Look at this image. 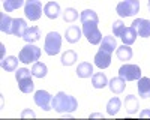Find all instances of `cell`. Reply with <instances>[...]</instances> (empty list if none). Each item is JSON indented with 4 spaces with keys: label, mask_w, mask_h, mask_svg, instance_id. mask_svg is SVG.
<instances>
[{
    "label": "cell",
    "mask_w": 150,
    "mask_h": 120,
    "mask_svg": "<svg viewBox=\"0 0 150 120\" xmlns=\"http://www.w3.org/2000/svg\"><path fill=\"white\" fill-rule=\"evenodd\" d=\"M53 108L57 113H72L78 108V102L74 96L65 92H59L53 98Z\"/></svg>",
    "instance_id": "1"
},
{
    "label": "cell",
    "mask_w": 150,
    "mask_h": 120,
    "mask_svg": "<svg viewBox=\"0 0 150 120\" xmlns=\"http://www.w3.org/2000/svg\"><path fill=\"white\" fill-rule=\"evenodd\" d=\"M15 78L18 83V87L23 93H32L35 90V83L32 80V71L26 68H20L15 72Z\"/></svg>",
    "instance_id": "2"
},
{
    "label": "cell",
    "mask_w": 150,
    "mask_h": 120,
    "mask_svg": "<svg viewBox=\"0 0 150 120\" xmlns=\"http://www.w3.org/2000/svg\"><path fill=\"white\" fill-rule=\"evenodd\" d=\"M39 57H41V48L33 45V44H27L26 47H23L20 54H18L20 62L24 65L36 63V60H39Z\"/></svg>",
    "instance_id": "3"
},
{
    "label": "cell",
    "mask_w": 150,
    "mask_h": 120,
    "mask_svg": "<svg viewBox=\"0 0 150 120\" xmlns=\"http://www.w3.org/2000/svg\"><path fill=\"white\" fill-rule=\"evenodd\" d=\"M62 48V36L57 32H50L45 36V44H44V50L48 56H56L60 53Z\"/></svg>",
    "instance_id": "4"
},
{
    "label": "cell",
    "mask_w": 150,
    "mask_h": 120,
    "mask_svg": "<svg viewBox=\"0 0 150 120\" xmlns=\"http://www.w3.org/2000/svg\"><path fill=\"white\" fill-rule=\"evenodd\" d=\"M140 11V2L138 0H123V2L117 3L116 12L122 17H134L137 12Z\"/></svg>",
    "instance_id": "5"
},
{
    "label": "cell",
    "mask_w": 150,
    "mask_h": 120,
    "mask_svg": "<svg viewBox=\"0 0 150 120\" xmlns=\"http://www.w3.org/2000/svg\"><path fill=\"white\" fill-rule=\"evenodd\" d=\"M83 35L92 45H98L102 42V33L98 29L96 23H84L83 24Z\"/></svg>",
    "instance_id": "6"
},
{
    "label": "cell",
    "mask_w": 150,
    "mask_h": 120,
    "mask_svg": "<svg viewBox=\"0 0 150 120\" xmlns=\"http://www.w3.org/2000/svg\"><path fill=\"white\" fill-rule=\"evenodd\" d=\"M42 3L41 0H26V5H24V14L26 18L30 21H36L39 20L42 15Z\"/></svg>",
    "instance_id": "7"
},
{
    "label": "cell",
    "mask_w": 150,
    "mask_h": 120,
    "mask_svg": "<svg viewBox=\"0 0 150 120\" xmlns=\"http://www.w3.org/2000/svg\"><path fill=\"white\" fill-rule=\"evenodd\" d=\"M119 77L125 81H138L141 78V69L138 65H123L119 69Z\"/></svg>",
    "instance_id": "8"
},
{
    "label": "cell",
    "mask_w": 150,
    "mask_h": 120,
    "mask_svg": "<svg viewBox=\"0 0 150 120\" xmlns=\"http://www.w3.org/2000/svg\"><path fill=\"white\" fill-rule=\"evenodd\" d=\"M33 99H35V104L38 107H41L44 111L53 110V96L50 95L47 90H38V92H35Z\"/></svg>",
    "instance_id": "9"
},
{
    "label": "cell",
    "mask_w": 150,
    "mask_h": 120,
    "mask_svg": "<svg viewBox=\"0 0 150 120\" xmlns=\"http://www.w3.org/2000/svg\"><path fill=\"white\" fill-rule=\"evenodd\" d=\"M132 27L137 30L138 36L141 38H149L150 36V21L146 18H137L132 23Z\"/></svg>",
    "instance_id": "10"
},
{
    "label": "cell",
    "mask_w": 150,
    "mask_h": 120,
    "mask_svg": "<svg viewBox=\"0 0 150 120\" xmlns=\"http://www.w3.org/2000/svg\"><path fill=\"white\" fill-rule=\"evenodd\" d=\"M95 65L99 69H105L111 65V53H107L104 50H99L95 54Z\"/></svg>",
    "instance_id": "11"
},
{
    "label": "cell",
    "mask_w": 150,
    "mask_h": 120,
    "mask_svg": "<svg viewBox=\"0 0 150 120\" xmlns=\"http://www.w3.org/2000/svg\"><path fill=\"white\" fill-rule=\"evenodd\" d=\"M81 35H83V30L78 27V26H69L65 32V38L68 42L71 44H75L81 39Z\"/></svg>",
    "instance_id": "12"
},
{
    "label": "cell",
    "mask_w": 150,
    "mask_h": 120,
    "mask_svg": "<svg viewBox=\"0 0 150 120\" xmlns=\"http://www.w3.org/2000/svg\"><path fill=\"white\" fill-rule=\"evenodd\" d=\"M108 87L114 95H120V93H123L125 87H126V81L120 77H114L108 81Z\"/></svg>",
    "instance_id": "13"
},
{
    "label": "cell",
    "mask_w": 150,
    "mask_h": 120,
    "mask_svg": "<svg viewBox=\"0 0 150 120\" xmlns=\"http://www.w3.org/2000/svg\"><path fill=\"white\" fill-rule=\"evenodd\" d=\"M125 108H126V113L128 114H135L138 113V108H140V102L138 98L134 95H128L125 98Z\"/></svg>",
    "instance_id": "14"
},
{
    "label": "cell",
    "mask_w": 150,
    "mask_h": 120,
    "mask_svg": "<svg viewBox=\"0 0 150 120\" xmlns=\"http://www.w3.org/2000/svg\"><path fill=\"white\" fill-rule=\"evenodd\" d=\"M44 14L50 18V20H56L60 15V5L57 2H48L44 6Z\"/></svg>",
    "instance_id": "15"
},
{
    "label": "cell",
    "mask_w": 150,
    "mask_h": 120,
    "mask_svg": "<svg viewBox=\"0 0 150 120\" xmlns=\"http://www.w3.org/2000/svg\"><path fill=\"white\" fill-rule=\"evenodd\" d=\"M23 39L26 41L27 44H33L36 41H39L41 39V30H39V27H36V26L27 27L26 33H24V36H23Z\"/></svg>",
    "instance_id": "16"
},
{
    "label": "cell",
    "mask_w": 150,
    "mask_h": 120,
    "mask_svg": "<svg viewBox=\"0 0 150 120\" xmlns=\"http://www.w3.org/2000/svg\"><path fill=\"white\" fill-rule=\"evenodd\" d=\"M27 30V24L26 20L23 18H14V24H12V35L18 36V38H23L24 33Z\"/></svg>",
    "instance_id": "17"
},
{
    "label": "cell",
    "mask_w": 150,
    "mask_h": 120,
    "mask_svg": "<svg viewBox=\"0 0 150 120\" xmlns=\"http://www.w3.org/2000/svg\"><path fill=\"white\" fill-rule=\"evenodd\" d=\"M137 87H138V95L141 98H150V78L141 77L137 83Z\"/></svg>",
    "instance_id": "18"
},
{
    "label": "cell",
    "mask_w": 150,
    "mask_h": 120,
    "mask_svg": "<svg viewBox=\"0 0 150 120\" xmlns=\"http://www.w3.org/2000/svg\"><path fill=\"white\" fill-rule=\"evenodd\" d=\"M101 50L107 51V53H114V50H117V42L114 36H104L102 42H101Z\"/></svg>",
    "instance_id": "19"
},
{
    "label": "cell",
    "mask_w": 150,
    "mask_h": 120,
    "mask_svg": "<svg viewBox=\"0 0 150 120\" xmlns=\"http://www.w3.org/2000/svg\"><path fill=\"white\" fill-rule=\"evenodd\" d=\"M77 75H78V78H89V77H92L93 75V66H92V63H89V62L80 63L78 68H77Z\"/></svg>",
    "instance_id": "20"
},
{
    "label": "cell",
    "mask_w": 150,
    "mask_h": 120,
    "mask_svg": "<svg viewBox=\"0 0 150 120\" xmlns=\"http://www.w3.org/2000/svg\"><path fill=\"white\" fill-rule=\"evenodd\" d=\"M116 56L119 60H122V62H128V60L132 59V48L129 45H122V47H117L116 50Z\"/></svg>",
    "instance_id": "21"
},
{
    "label": "cell",
    "mask_w": 150,
    "mask_h": 120,
    "mask_svg": "<svg viewBox=\"0 0 150 120\" xmlns=\"http://www.w3.org/2000/svg\"><path fill=\"white\" fill-rule=\"evenodd\" d=\"M137 36H138V33H137V30L131 26V27H126L122 35V41L125 45H132L135 41H137Z\"/></svg>",
    "instance_id": "22"
},
{
    "label": "cell",
    "mask_w": 150,
    "mask_h": 120,
    "mask_svg": "<svg viewBox=\"0 0 150 120\" xmlns=\"http://www.w3.org/2000/svg\"><path fill=\"white\" fill-rule=\"evenodd\" d=\"M12 24H14V18H11L6 14L0 15V30L6 35H12Z\"/></svg>",
    "instance_id": "23"
},
{
    "label": "cell",
    "mask_w": 150,
    "mask_h": 120,
    "mask_svg": "<svg viewBox=\"0 0 150 120\" xmlns=\"http://www.w3.org/2000/svg\"><path fill=\"white\" fill-rule=\"evenodd\" d=\"M18 62H20V59H17V57H14V56L3 57V60H2V68H3L6 72L17 71V68H18Z\"/></svg>",
    "instance_id": "24"
},
{
    "label": "cell",
    "mask_w": 150,
    "mask_h": 120,
    "mask_svg": "<svg viewBox=\"0 0 150 120\" xmlns=\"http://www.w3.org/2000/svg\"><path fill=\"white\" fill-rule=\"evenodd\" d=\"M92 84L95 89H104L107 84H108V80H107V75L104 72H98V74H93L92 75Z\"/></svg>",
    "instance_id": "25"
},
{
    "label": "cell",
    "mask_w": 150,
    "mask_h": 120,
    "mask_svg": "<svg viewBox=\"0 0 150 120\" xmlns=\"http://www.w3.org/2000/svg\"><path fill=\"white\" fill-rule=\"evenodd\" d=\"M80 20H81V23L84 24V23H99V17H98V14L95 11H92V9H86V11H83L81 12V15H80Z\"/></svg>",
    "instance_id": "26"
},
{
    "label": "cell",
    "mask_w": 150,
    "mask_h": 120,
    "mask_svg": "<svg viewBox=\"0 0 150 120\" xmlns=\"http://www.w3.org/2000/svg\"><path fill=\"white\" fill-rule=\"evenodd\" d=\"M120 107H122V102H120V99L117 98V96L111 98V99L108 101V104H107V113H108V116L117 114L119 110H120Z\"/></svg>",
    "instance_id": "27"
},
{
    "label": "cell",
    "mask_w": 150,
    "mask_h": 120,
    "mask_svg": "<svg viewBox=\"0 0 150 120\" xmlns=\"http://www.w3.org/2000/svg\"><path fill=\"white\" fill-rule=\"evenodd\" d=\"M77 60H78V56H77V53L72 51V50H68L66 53L62 54V65H63V66H72Z\"/></svg>",
    "instance_id": "28"
},
{
    "label": "cell",
    "mask_w": 150,
    "mask_h": 120,
    "mask_svg": "<svg viewBox=\"0 0 150 120\" xmlns=\"http://www.w3.org/2000/svg\"><path fill=\"white\" fill-rule=\"evenodd\" d=\"M47 72H48L47 65H44V63H41V62L33 63V66H32V75H33V77H36V78H44V77L47 75Z\"/></svg>",
    "instance_id": "29"
},
{
    "label": "cell",
    "mask_w": 150,
    "mask_h": 120,
    "mask_svg": "<svg viewBox=\"0 0 150 120\" xmlns=\"http://www.w3.org/2000/svg\"><path fill=\"white\" fill-rule=\"evenodd\" d=\"M23 5H26V0H3V9L6 12H12L20 9Z\"/></svg>",
    "instance_id": "30"
},
{
    "label": "cell",
    "mask_w": 150,
    "mask_h": 120,
    "mask_svg": "<svg viewBox=\"0 0 150 120\" xmlns=\"http://www.w3.org/2000/svg\"><path fill=\"white\" fill-rule=\"evenodd\" d=\"M78 18V11H75L74 8H66L65 12H63V20L65 23H74L77 21Z\"/></svg>",
    "instance_id": "31"
},
{
    "label": "cell",
    "mask_w": 150,
    "mask_h": 120,
    "mask_svg": "<svg viewBox=\"0 0 150 120\" xmlns=\"http://www.w3.org/2000/svg\"><path fill=\"white\" fill-rule=\"evenodd\" d=\"M125 29H126V26H125V23H123L122 20H117V21L112 23V33H114V36H119V38H122Z\"/></svg>",
    "instance_id": "32"
},
{
    "label": "cell",
    "mask_w": 150,
    "mask_h": 120,
    "mask_svg": "<svg viewBox=\"0 0 150 120\" xmlns=\"http://www.w3.org/2000/svg\"><path fill=\"white\" fill-rule=\"evenodd\" d=\"M36 114L33 113V111H30V110H24L23 111V114H21V117H35Z\"/></svg>",
    "instance_id": "33"
},
{
    "label": "cell",
    "mask_w": 150,
    "mask_h": 120,
    "mask_svg": "<svg viewBox=\"0 0 150 120\" xmlns=\"http://www.w3.org/2000/svg\"><path fill=\"white\" fill-rule=\"evenodd\" d=\"M140 117H150V110H144V111H141Z\"/></svg>",
    "instance_id": "34"
},
{
    "label": "cell",
    "mask_w": 150,
    "mask_h": 120,
    "mask_svg": "<svg viewBox=\"0 0 150 120\" xmlns=\"http://www.w3.org/2000/svg\"><path fill=\"white\" fill-rule=\"evenodd\" d=\"M90 117H102V114H92Z\"/></svg>",
    "instance_id": "35"
},
{
    "label": "cell",
    "mask_w": 150,
    "mask_h": 120,
    "mask_svg": "<svg viewBox=\"0 0 150 120\" xmlns=\"http://www.w3.org/2000/svg\"><path fill=\"white\" fill-rule=\"evenodd\" d=\"M147 6H149V11H150V0H149V2H147Z\"/></svg>",
    "instance_id": "36"
},
{
    "label": "cell",
    "mask_w": 150,
    "mask_h": 120,
    "mask_svg": "<svg viewBox=\"0 0 150 120\" xmlns=\"http://www.w3.org/2000/svg\"><path fill=\"white\" fill-rule=\"evenodd\" d=\"M138 2H140V0H138Z\"/></svg>",
    "instance_id": "37"
}]
</instances>
